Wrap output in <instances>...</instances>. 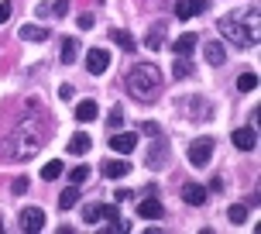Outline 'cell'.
I'll list each match as a JSON object with an SVG mask.
<instances>
[{
  "label": "cell",
  "mask_w": 261,
  "mask_h": 234,
  "mask_svg": "<svg viewBox=\"0 0 261 234\" xmlns=\"http://www.w3.org/2000/svg\"><path fill=\"white\" fill-rule=\"evenodd\" d=\"M182 200L189 207H203V203H206V190L196 186V182H189V186H182Z\"/></svg>",
  "instance_id": "5bb4252c"
},
{
  "label": "cell",
  "mask_w": 261,
  "mask_h": 234,
  "mask_svg": "<svg viewBox=\"0 0 261 234\" xmlns=\"http://www.w3.org/2000/svg\"><path fill=\"white\" fill-rule=\"evenodd\" d=\"M69 179H72V186H83V182L90 179V166H76V169L69 172Z\"/></svg>",
  "instance_id": "4316f807"
},
{
  "label": "cell",
  "mask_w": 261,
  "mask_h": 234,
  "mask_svg": "<svg viewBox=\"0 0 261 234\" xmlns=\"http://www.w3.org/2000/svg\"><path fill=\"white\" fill-rule=\"evenodd\" d=\"M76 200H79V186H69V190L59 196V207H62V210H72V207H76Z\"/></svg>",
  "instance_id": "cb8c5ba5"
},
{
  "label": "cell",
  "mask_w": 261,
  "mask_h": 234,
  "mask_svg": "<svg viewBox=\"0 0 261 234\" xmlns=\"http://www.w3.org/2000/svg\"><path fill=\"white\" fill-rule=\"evenodd\" d=\"M96 114H100V107H96V100H79V104H76V121H83V124H90V121H96Z\"/></svg>",
  "instance_id": "9a60e30c"
},
{
  "label": "cell",
  "mask_w": 261,
  "mask_h": 234,
  "mask_svg": "<svg viewBox=\"0 0 261 234\" xmlns=\"http://www.w3.org/2000/svg\"><path fill=\"white\" fill-rule=\"evenodd\" d=\"M65 148H69L72 155H86V152L93 148V138H90V134H83V131H79V134H72V138H69V145H65Z\"/></svg>",
  "instance_id": "2e32d148"
},
{
  "label": "cell",
  "mask_w": 261,
  "mask_h": 234,
  "mask_svg": "<svg viewBox=\"0 0 261 234\" xmlns=\"http://www.w3.org/2000/svg\"><path fill=\"white\" fill-rule=\"evenodd\" d=\"M62 162H59V158H52V162H45V169H41V179H48V182H52V179H59V176H62Z\"/></svg>",
  "instance_id": "7402d4cb"
},
{
  "label": "cell",
  "mask_w": 261,
  "mask_h": 234,
  "mask_svg": "<svg viewBox=\"0 0 261 234\" xmlns=\"http://www.w3.org/2000/svg\"><path fill=\"white\" fill-rule=\"evenodd\" d=\"M141 131L148 134V138H155V134H162V128H158L155 121H144V124H141Z\"/></svg>",
  "instance_id": "4dcf8cb0"
},
{
  "label": "cell",
  "mask_w": 261,
  "mask_h": 234,
  "mask_svg": "<svg viewBox=\"0 0 261 234\" xmlns=\"http://www.w3.org/2000/svg\"><path fill=\"white\" fill-rule=\"evenodd\" d=\"M196 49V35H179V38L172 41V52L175 55H189Z\"/></svg>",
  "instance_id": "e0dca14e"
},
{
  "label": "cell",
  "mask_w": 261,
  "mask_h": 234,
  "mask_svg": "<svg viewBox=\"0 0 261 234\" xmlns=\"http://www.w3.org/2000/svg\"><path fill=\"white\" fill-rule=\"evenodd\" d=\"M172 73H175V79H186L189 73H193V65H189V55H175V65H172Z\"/></svg>",
  "instance_id": "44dd1931"
},
{
  "label": "cell",
  "mask_w": 261,
  "mask_h": 234,
  "mask_svg": "<svg viewBox=\"0 0 261 234\" xmlns=\"http://www.w3.org/2000/svg\"><path fill=\"white\" fill-rule=\"evenodd\" d=\"M203 59H206L210 65H223V62H227V52H223V41H220V38L206 41V45H203Z\"/></svg>",
  "instance_id": "8fae6325"
},
{
  "label": "cell",
  "mask_w": 261,
  "mask_h": 234,
  "mask_svg": "<svg viewBox=\"0 0 261 234\" xmlns=\"http://www.w3.org/2000/svg\"><path fill=\"white\" fill-rule=\"evenodd\" d=\"M59 97H62V100H72V86H69V83H65V86H59Z\"/></svg>",
  "instance_id": "e575fe53"
},
{
  "label": "cell",
  "mask_w": 261,
  "mask_h": 234,
  "mask_svg": "<svg viewBox=\"0 0 261 234\" xmlns=\"http://www.w3.org/2000/svg\"><path fill=\"white\" fill-rule=\"evenodd\" d=\"M237 90H241V93L258 90V76H254V73H244V76H237Z\"/></svg>",
  "instance_id": "d4e9b609"
},
{
  "label": "cell",
  "mask_w": 261,
  "mask_h": 234,
  "mask_svg": "<svg viewBox=\"0 0 261 234\" xmlns=\"http://www.w3.org/2000/svg\"><path fill=\"white\" fill-rule=\"evenodd\" d=\"M227 217H230L234 224H244L248 221V207H244V203H234V207L227 210Z\"/></svg>",
  "instance_id": "484cf974"
},
{
  "label": "cell",
  "mask_w": 261,
  "mask_h": 234,
  "mask_svg": "<svg viewBox=\"0 0 261 234\" xmlns=\"http://www.w3.org/2000/svg\"><path fill=\"white\" fill-rule=\"evenodd\" d=\"M17 35H21L24 41H45V38H48V31H45L41 25H24Z\"/></svg>",
  "instance_id": "ac0fdd59"
},
{
  "label": "cell",
  "mask_w": 261,
  "mask_h": 234,
  "mask_svg": "<svg viewBox=\"0 0 261 234\" xmlns=\"http://www.w3.org/2000/svg\"><path fill=\"white\" fill-rule=\"evenodd\" d=\"M120 124H124V110H120V107H114V110H110V117H107V128H110V131H120Z\"/></svg>",
  "instance_id": "83f0119b"
},
{
  "label": "cell",
  "mask_w": 261,
  "mask_h": 234,
  "mask_svg": "<svg viewBox=\"0 0 261 234\" xmlns=\"http://www.w3.org/2000/svg\"><path fill=\"white\" fill-rule=\"evenodd\" d=\"M165 158H169V145H165V142H158V134H155V142H151L148 155H144V166H148V169H158V166H162Z\"/></svg>",
  "instance_id": "9c48e42d"
},
{
  "label": "cell",
  "mask_w": 261,
  "mask_h": 234,
  "mask_svg": "<svg viewBox=\"0 0 261 234\" xmlns=\"http://www.w3.org/2000/svg\"><path fill=\"white\" fill-rule=\"evenodd\" d=\"M230 142H234L241 152H254V148H258V131L254 128H237L234 134H230Z\"/></svg>",
  "instance_id": "ba28073f"
},
{
  "label": "cell",
  "mask_w": 261,
  "mask_h": 234,
  "mask_svg": "<svg viewBox=\"0 0 261 234\" xmlns=\"http://www.w3.org/2000/svg\"><path fill=\"white\" fill-rule=\"evenodd\" d=\"M52 14L55 17H65V14H69V0H59V4L52 7Z\"/></svg>",
  "instance_id": "1f68e13d"
},
{
  "label": "cell",
  "mask_w": 261,
  "mask_h": 234,
  "mask_svg": "<svg viewBox=\"0 0 261 234\" xmlns=\"http://www.w3.org/2000/svg\"><path fill=\"white\" fill-rule=\"evenodd\" d=\"M162 35H165V28H162V25H155L151 31H148V38H144V45H148L151 52H158V49L165 45V38H162Z\"/></svg>",
  "instance_id": "d6986e66"
},
{
  "label": "cell",
  "mask_w": 261,
  "mask_h": 234,
  "mask_svg": "<svg viewBox=\"0 0 261 234\" xmlns=\"http://www.w3.org/2000/svg\"><path fill=\"white\" fill-rule=\"evenodd\" d=\"M45 227V210L41 207H24L21 210V231L24 234H38Z\"/></svg>",
  "instance_id": "5b68a950"
},
{
  "label": "cell",
  "mask_w": 261,
  "mask_h": 234,
  "mask_svg": "<svg viewBox=\"0 0 261 234\" xmlns=\"http://www.w3.org/2000/svg\"><path fill=\"white\" fill-rule=\"evenodd\" d=\"M83 221H86V224H96V221H100V203H90V207H83Z\"/></svg>",
  "instance_id": "f1b7e54d"
},
{
  "label": "cell",
  "mask_w": 261,
  "mask_h": 234,
  "mask_svg": "<svg viewBox=\"0 0 261 234\" xmlns=\"http://www.w3.org/2000/svg\"><path fill=\"white\" fill-rule=\"evenodd\" d=\"M124 86H127V93L138 100V104H155L158 90H162V69L151 65V62L130 65L127 76H124Z\"/></svg>",
  "instance_id": "7a4b0ae2"
},
{
  "label": "cell",
  "mask_w": 261,
  "mask_h": 234,
  "mask_svg": "<svg viewBox=\"0 0 261 234\" xmlns=\"http://www.w3.org/2000/svg\"><path fill=\"white\" fill-rule=\"evenodd\" d=\"M14 193H28V179H14Z\"/></svg>",
  "instance_id": "d590c367"
},
{
  "label": "cell",
  "mask_w": 261,
  "mask_h": 234,
  "mask_svg": "<svg viewBox=\"0 0 261 234\" xmlns=\"http://www.w3.org/2000/svg\"><path fill=\"white\" fill-rule=\"evenodd\" d=\"M110 148L117 155H130L138 148V134H130V131H110Z\"/></svg>",
  "instance_id": "8992f818"
},
{
  "label": "cell",
  "mask_w": 261,
  "mask_h": 234,
  "mask_svg": "<svg viewBox=\"0 0 261 234\" xmlns=\"http://www.w3.org/2000/svg\"><path fill=\"white\" fill-rule=\"evenodd\" d=\"M206 11V0H179L175 4V17L179 21H189V17H196V14Z\"/></svg>",
  "instance_id": "30bf717a"
},
{
  "label": "cell",
  "mask_w": 261,
  "mask_h": 234,
  "mask_svg": "<svg viewBox=\"0 0 261 234\" xmlns=\"http://www.w3.org/2000/svg\"><path fill=\"white\" fill-rule=\"evenodd\" d=\"M45 131H48V121L45 114H24L17 121V128L7 134V142L0 145V155L7 162H28V158L38 155L41 142H45Z\"/></svg>",
  "instance_id": "6da1fadb"
},
{
  "label": "cell",
  "mask_w": 261,
  "mask_h": 234,
  "mask_svg": "<svg viewBox=\"0 0 261 234\" xmlns=\"http://www.w3.org/2000/svg\"><path fill=\"white\" fill-rule=\"evenodd\" d=\"M162 214H165L162 200H141V203H138V217H144V221H158Z\"/></svg>",
  "instance_id": "7c38bea8"
},
{
  "label": "cell",
  "mask_w": 261,
  "mask_h": 234,
  "mask_svg": "<svg viewBox=\"0 0 261 234\" xmlns=\"http://www.w3.org/2000/svg\"><path fill=\"white\" fill-rule=\"evenodd\" d=\"M213 138H196L193 145H189V162H193L196 169H203V166H210V158H213Z\"/></svg>",
  "instance_id": "277c9868"
},
{
  "label": "cell",
  "mask_w": 261,
  "mask_h": 234,
  "mask_svg": "<svg viewBox=\"0 0 261 234\" xmlns=\"http://www.w3.org/2000/svg\"><path fill=\"white\" fill-rule=\"evenodd\" d=\"M220 35H223L227 41H234L237 49L258 45V31H251V28L244 25L241 17H234V14H230V17H220Z\"/></svg>",
  "instance_id": "3957f363"
},
{
  "label": "cell",
  "mask_w": 261,
  "mask_h": 234,
  "mask_svg": "<svg viewBox=\"0 0 261 234\" xmlns=\"http://www.w3.org/2000/svg\"><path fill=\"white\" fill-rule=\"evenodd\" d=\"M76 52H79V41L76 38H65L62 41V65H72V62H76Z\"/></svg>",
  "instance_id": "ffe728a7"
},
{
  "label": "cell",
  "mask_w": 261,
  "mask_h": 234,
  "mask_svg": "<svg viewBox=\"0 0 261 234\" xmlns=\"http://www.w3.org/2000/svg\"><path fill=\"white\" fill-rule=\"evenodd\" d=\"M86 69H90L93 76H103L107 69H110V55H107L103 49H90V52H86Z\"/></svg>",
  "instance_id": "52a82bcc"
},
{
  "label": "cell",
  "mask_w": 261,
  "mask_h": 234,
  "mask_svg": "<svg viewBox=\"0 0 261 234\" xmlns=\"http://www.w3.org/2000/svg\"><path fill=\"white\" fill-rule=\"evenodd\" d=\"M38 17H52V4H38Z\"/></svg>",
  "instance_id": "836d02e7"
},
{
  "label": "cell",
  "mask_w": 261,
  "mask_h": 234,
  "mask_svg": "<svg viewBox=\"0 0 261 234\" xmlns=\"http://www.w3.org/2000/svg\"><path fill=\"white\" fill-rule=\"evenodd\" d=\"M110 38L117 41V45L124 49V52H134V49H138V45H134V38H130L127 31H120V28H117V31H110Z\"/></svg>",
  "instance_id": "603a6c76"
},
{
  "label": "cell",
  "mask_w": 261,
  "mask_h": 234,
  "mask_svg": "<svg viewBox=\"0 0 261 234\" xmlns=\"http://www.w3.org/2000/svg\"><path fill=\"white\" fill-rule=\"evenodd\" d=\"M127 172H130V166L124 162V158H107L103 162V176L107 179H124Z\"/></svg>",
  "instance_id": "4fadbf2b"
},
{
  "label": "cell",
  "mask_w": 261,
  "mask_h": 234,
  "mask_svg": "<svg viewBox=\"0 0 261 234\" xmlns=\"http://www.w3.org/2000/svg\"><path fill=\"white\" fill-rule=\"evenodd\" d=\"M76 28H79V31H90V28H93V14H79Z\"/></svg>",
  "instance_id": "f546056e"
},
{
  "label": "cell",
  "mask_w": 261,
  "mask_h": 234,
  "mask_svg": "<svg viewBox=\"0 0 261 234\" xmlns=\"http://www.w3.org/2000/svg\"><path fill=\"white\" fill-rule=\"evenodd\" d=\"M14 4H0V25H7V17H11Z\"/></svg>",
  "instance_id": "d6a6232c"
}]
</instances>
